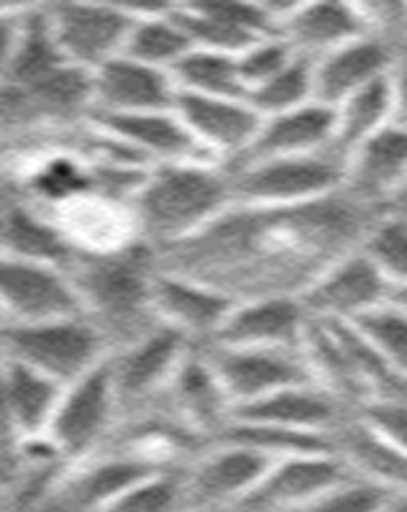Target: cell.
Masks as SVG:
<instances>
[{"instance_id":"3957f363","label":"cell","mask_w":407,"mask_h":512,"mask_svg":"<svg viewBox=\"0 0 407 512\" xmlns=\"http://www.w3.org/2000/svg\"><path fill=\"white\" fill-rule=\"evenodd\" d=\"M139 241L154 251L182 244L233 208L231 180L221 164H154L134 192Z\"/></svg>"},{"instance_id":"d6a6232c","label":"cell","mask_w":407,"mask_h":512,"mask_svg":"<svg viewBox=\"0 0 407 512\" xmlns=\"http://www.w3.org/2000/svg\"><path fill=\"white\" fill-rule=\"evenodd\" d=\"M210 441L249 448L254 454H262L272 461L303 454H333L331 438L328 436L287 431V428H277V425L244 423V420H228Z\"/></svg>"},{"instance_id":"f35d334b","label":"cell","mask_w":407,"mask_h":512,"mask_svg":"<svg viewBox=\"0 0 407 512\" xmlns=\"http://www.w3.org/2000/svg\"><path fill=\"white\" fill-rule=\"evenodd\" d=\"M295 52L290 49L287 41L280 36H269V39L254 41L251 47L244 52L236 54V70H239L241 85H244L246 95L254 88H259L262 82L274 77L280 70H285L287 64L292 62Z\"/></svg>"},{"instance_id":"60d3db41","label":"cell","mask_w":407,"mask_h":512,"mask_svg":"<svg viewBox=\"0 0 407 512\" xmlns=\"http://www.w3.org/2000/svg\"><path fill=\"white\" fill-rule=\"evenodd\" d=\"M26 6H8L0 3V85L6 82L8 70H11L13 49H16L18 26H21V13Z\"/></svg>"},{"instance_id":"d6986e66","label":"cell","mask_w":407,"mask_h":512,"mask_svg":"<svg viewBox=\"0 0 407 512\" xmlns=\"http://www.w3.org/2000/svg\"><path fill=\"white\" fill-rule=\"evenodd\" d=\"M395 67L397 52L392 39L384 34L359 36L313 59V103L338 108L356 90L367 88L369 82L392 75Z\"/></svg>"},{"instance_id":"bcb514c9","label":"cell","mask_w":407,"mask_h":512,"mask_svg":"<svg viewBox=\"0 0 407 512\" xmlns=\"http://www.w3.org/2000/svg\"><path fill=\"white\" fill-rule=\"evenodd\" d=\"M195 512H254L244 505H231V507H210V510H195Z\"/></svg>"},{"instance_id":"836d02e7","label":"cell","mask_w":407,"mask_h":512,"mask_svg":"<svg viewBox=\"0 0 407 512\" xmlns=\"http://www.w3.org/2000/svg\"><path fill=\"white\" fill-rule=\"evenodd\" d=\"M169 77L180 93L205 95V98L246 100V90L241 85L236 57L231 54L190 49L180 62L169 70Z\"/></svg>"},{"instance_id":"e0dca14e","label":"cell","mask_w":407,"mask_h":512,"mask_svg":"<svg viewBox=\"0 0 407 512\" xmlns=\"http://www.w3.org/2000/svg\"><path fill=\"white\" fill-rule=\"evenodd\" d=\"M167 466L175 464H162L152 456L128 451V448H118L111 454H95L80 464H72V472L59 484L57 497L72 512H100L126 495L128 489Z\"/></svg>"},{"instance_id":"30bf717a","label":"cell","mask_w":407,"mask_h":512,"mask_svg":"<svg viewBox=\"0 0 407 512\" xmlns=\"http://www.w3.org/2000/svg\"><path fill=\"white\" fill-rule=\"evenodd\" d=\"M0 315L3 323H44L85 313L64 269L0 254Z\"/></svg>"},{"instance_id":"d4e9b609","label":"cell","mask_w":407,"mask_h":512,"mask_svg":"<svg viewBox=\"0 0 407 512\" xmlns=\"http://www.w3.org/2000/svg\"><path fill=\"white\" fill-rule=\"evenodd\" d=\"M159 397L169 402L172 418L208 441L221 431L231 415V402L200 346L187 351Z\"/></svg>"},{"instance_id":"4316f807","label":"cell","mask_w":407,"mask_h":512,"mask_svg":"<svg viewBox=\"0 0 407 512\" xmlns=\"http://www.w3.org/2000/svg\"><path fill=\"white\" fill-rule=\"evenodd\" d=\"M75 251V241L67 236V231L59 223H54L36 205L26 203L18 195H11L3 233H0V254L67 269Z\"/></svg>"},{"instance_id":"9a60e30c","label":"cell","mask_w":407,"mask_h":512,"mask_svg":"<svg viewBox=\"0 0 407 512\" xmlns=\"http://www.w3.org/2000/svg\"><path fill=\"white\" fill-rule=\"evenodd\" d=\"M172 113L180 118L195 144L221 167L239 157L262 126V116L246 100L205 98L180 90Z\"/></svg>"},{"instance_id":"484cf974","label":"cell","mask_w":407,"mask_h":512,"mask_svg":"<svg viewBox=\"0 0 407 512\" xmlns=\"http://www.w3.org/2000/svg\"><path fill=\"white\" fill-rule=\"evenodd\" d=\"M372 34L359 3H295L277 26V36L300 57L318 59L331 49Z\"/></svg>"},{"instance_id":"f1b7e54d","label":"cell","mask_w":407,"mask_h":512,"mask_svg":"<svg viewBox=\"0 0 407 512\" xmlns=\"http://www.w3.org/2000/svg\"><path fill=\"white\" fill-rule=\"evenodd\" d=\"M331 446L356 479L405 492V448L369 431L354 413L331 433Z\"/></svg>"},{"instance_id":"603a6c76","label":"cell","mask_w":407,"mask_h":512,"mask_svg":"<svg viewBox=\"0 0 407 512\" xmlns=\"http://www.w3.org/2000/svg\"><path fill=\"white\" fill-rule=\"evenodd\" d=\"M88 123L103 131L105 136L134 149L149 164H216L195 144V139L187 134V128L172 111L126 113V116L90 113Z\"/></svg>"},{"instance_id":"f546056e","label":"cell","mask_w":407,"mask_h":512,"mask_svg":"<svg viewBox=\"0 0 407 512\" xmlns=\"http://www.w3.org/2000/svg\"><path fill=\"white\" fill-rule=\"evenodd\" d=\"M0 364H3V382H6L8 413H11V425L16 433V446L44 438L64 387L16 361L0 359Z\"/></svg>"},{"instance_id":"8992f818","label":"cell","mask_w":407,"mask_h":512,"mask_svg":"<svg viewBox=\"0 0 407 512\" xmlns=\"http://www.w3.org/2000/svg\"><path fill=\"white\" fill-rule=\"evenodd\" d=\"M118 415L108 359L62 390L44 441L67 464H80L98 454Z\"/></svg>"},{"instance_id":"4dcf8cb0","label":"cell","mask_w":407,"mask_h":512,"mask_svg":"<svg viewBox=\"0 0 407 512\" xmlns=\"http://www.w3.org/2000/svg\"><path fill=\"white\" fill-rule=\"evenodd\" d=\"M131 11H134V24L121 54L134 62L169 72L192 49L190 39L177 26L167 6H131Z\"/></svg>"},{"instance_id":"7dc6e473","label":"cell","mask_w":407,"mask_h":512,"mask_svg":"<svg viewBox=\"0 0 407 512\" xmlns=\"http://www.w3.org/2000/svg\"><path fill=\"white\" fill-rule=\"evenodd\" d=\"M0 326H3V315H0Z\"/></svg>"},{"instance_id":"7bdbcfd3","label":"cell","mask_w":407,"mask_h":512,"mask_svg":"<svg viewBox=\"0 0 407 512\" xmlns=\"http://www.w3.org/2000/svg\"><path fill=\"white\" fill-rule=\"evenodd\" d=\"M16 459H13V451L8 454V451H0V495L6 492L8 487L13 484V479H16Z\"/></svg>"},{"instance_id":"ab89813d","label":"cell","mask_w":407,"mask_h":512,"mask_svg":"<svg viewBox=\"0 0 407 512\" xmlns=\"http://www.w3.org/2000/svg\"><path fill=\"white\" fill-rule=\"evenodd\" d=\"M351 413L367 425L369 431L382 436L384 441L395 443L397 448H405L407 413L402 397H372V400L356 405Z\"/></svg>"},{"instance_id":"ffe728a7","label":"cell","mask_w":407,"mask_h":512,"mask_svg":"<svg viewBox=\"0 0 407 512\" xmlns=\"http://www.w3.org/2000/svg\"><path fill=\"white\" fill-rule=\"evenodd\" d=\"M175 95L177 88L167 70H157V67L118 54L93 70V111L90 113L126 116V113L172 111Z\"/></svg>"},{"instance_id":"8fae6325","label":"cell","mask_w":407,"mask_h":512,"mask_svg":"<svg viewBox=\"0 0 407 512\" xmlns=\"http://www.w3.org/2000/svg\"><path fill=\"white\" fill-rule=\"evenodd\" d=\"M200 349L216 372L231 402V410L277 390H285V387L313 382L300 351L231 349V346L216 344H205Z\"/></svg>"},{"instance_id":"7a4b0ae2","label":"cell","mask_w":407,"mask_h":512,"mask_svg":"<svg viewBox=\"0 0 407 512\" xmlns=\"http://www.w3.org/2000/svg\"><path fill=\"white\" fill-rule=\"evenodd\" d=\"M157 269V251L144 241L111 249L77 246L70 267L64 269L80 297L82 313L98 328L111 354L159 326L152 310Z\"/></svg>"},{"instance_id":"44dd1931","label":"cell","mask_w":407,"mask_h":512,"mask_svg":"<svg viewBox=\"0 0 407 512\" xmlns=\"http://www.w3.org/2000/svg\"><path fill=\"white\" fill-rule=\"evenodd\" d=\"M336 113L326 105L308 103L295 111L262 118V126L239 157L226 164V172L249 167L269 159L305 157V154L331 152Z\"/></svg>"},{"instance_id":"ba28073f","label":"cell","mask_w":407,"mask_h":512,"mask_svg":"<svg viewBox=\"0 0 407 512\" xmlns=\"http://www.w3.org/2000/svg\"><path fill=\"white\" fill-rule=\"evenodd\" d=\"M44 11L62 57L88 72L98 70L100 64L123 52L126 36L134 24L131 6L52 3L44 6Z\"/></svg>"},{"instance_id":"52a82bcc","label":"cell","mask_w":407,"mask_h":512,"mask_svg":"<svg viewBox=\"0 0 407 512\" xmlns=\"http://www.w3.org/2000/svg\"><path fill=\"white\" fill-rule=\"evenodd\" d=\"M305 313L315 320H349L384 303H405V285L387 280L359 249L320 272L300 295Z\"/></svg>"},{"instance_id":"7c38bea8","label":"cell","mask_w":407,"mask_h":512,"mask_svg":"<svg viewBox=\"0 0 407 512\" xmlns=\"http://www.w3.org/2000/svg\"><path fill=\"white\" fill-rule=\"evenodd\" d=\"M272 459L231 443H213L182 469L187 512L241 505L267 474Z\"/></svg>"},{"instance_id":"6da1fadb","label":"cell","mask_w":407,"mask_h":512,"mask_svg":"<svg viewBox=\"0 0 407 512\" xmlns=\"http://www.w3.org/2000/svg\"><path fill=\"white\" fill-rule=\"evenodd\" d=\"M379 213L344 190L290 208L233 205L187 241L157 251V267L216 287L236 303L300 297L320 272L359 249Z\"/></svg>"},{"instance_id":"f6af8a7d","label":"cell","mask_w":407,"mask_h":512,"mask_svg":"<svg viewBox=\"0 0 407 512\" xmlns=\"http://www.w3.org/2000/svg\"><path fill=\"white\" fill-rule=\"evenodd\" d=\"M8 200H11V192L0 187V233H3V221H6V208Z\"/></svg>"},{"instance_id":"ac0fdd59","label":"cell","mask_w":407,"mask_h":512,"mask_svg":"<svg viewBox=\"0 0 407 512\" xmlns=\"http://www.w3.org/2000/svg\"><path fill=\"white\" fill-rule=\"evenodd\" d=\"M236 300L205 282L157 269L152 282V310L162 326L175 328L195 346L210 344Z\"/></svg>"},{"instance_id":"cb8c5ba5","label":"cell","mask_w":407,"mask_h":512,"mask_svg":"<svg viewBox=\"0 0 407 512\" xmlns=\"http://www.w3.org/2000/svg\"><path fill=\"white\" fill-rule=\"evenodd\" d=\"M351 415L344 402L336 400L318 384H297L285 387L272 395H264L254 402H246L233 408L228 420H244V423H262L287 428V431H303L328 436L336 431Z\"/></svg>"},{"instance_id":"e575fe53","label":"cell","mask_w":407,"mask_h":512,"mask_svg":"<svg viewBox=\"0 0 407 512\" xmlns=\"http://www.w3.org/2000/svg\"><path fill=\"white\" fill-rule=\"evenodd\" d=\"M246 103L262 118L313 103V59L295 54L285 70L251 90L246 95Z\"/></svg>"},{"instance_id":"5bb4252c","label":"cell","mask_w":407,"mask_h":512,"mask_svg":"<svg viewBox=\"0 0 407 512\" xmlns=\"http://www.w3.org/2000/svg\"><path fill=\"white\" fill-rule=\"evenodd\" d=\"M354 474L336 454H303L272 461L241 505L254 512H290L310 505Z\"/></svg>"},{"instance_id":"1f68e13d","label":"cell","mask_w":407,"mask_h":512,"mask_svg":"<svg viewBox=\"0 0 407 512\" xmlns=\"http://www.w3.org/2000/svg\"><path fill=\"white\" fill-rule=\"evenodd\" d=\"M24 190L29 198L26 203L59 205L77 203L95 192L93 167L85 159H75L70 154H49L36 167H31L24 177Z\"/></svg>"},{"instance_id":"5b68a950","label":"cell","mask_w":407,"mask_h":512,"mask_svg":"<svg viewBox=\"0 0 407 512\" xmlns=\"http://www.w3.org/2000/svg\"><path fill=\"white\" fill-rule=\"evenodd\" d=\"M226 175L231 180L233 203L256 208L315 203L344 190V162H338L331 152L269 159Z\"/></svg>"},{"instance_id":"b9f144b4","label":"cell","mask_w":407,"mask_h":512,"mask_svg":"<svg viewBox=\"0 0 407 512\" xmlns=\"http://www.w3.org/2000/svg\"><path fill=\"white\" fill-rule=\"evenodd\" d=\"M0 451H16V433L11 425V413H8L6 400V382H3V364H0Z\"/></svg>"},{"instance_id":"83f0119b","label":"cell","mask_w":407,"mask_h":512,"mask_svg":"<svg viewBox=\"0 0 407 512\" xmlns=\"http://www.w3.org/2000/svg\"><path fill=\"white\" fill-rule=\"evenodd\" d=\"M397 103H400L397 75L392 72V75L369 82L367 88L356 90L338 108H333L336 113V128H333L331 141L333 157L344 162L346 167V159L354 149H359L382 128L397 123Z\"/></svg>"},{"instance_id":"2e32d148","label":"cell","mask_w":407,"mask_h":512,"mask_svg":"<svg viewBox=\"0 0 407 512\" xmlns=\"http://www.w3.org/2000/svg\"><path fill=\"white\" fill-rule=\"evenodd\" d=\"M167 8L192 49L236 57L254 41L277 36L264 3H185Z\"/></svg>"},{"instance_id":"7402d4cb","label":"cell","mask_w":407,"mask_h":512,"mask_svg":"<svg viewBox=\"0 0 407 512\" xmlns=\"http://www.w3.org/2000/svg\"><path fill=\"white\" fill-rule=\"evenodd\" d=\"M407 164V139L400 121L382 128L349 154L344 167V192L369 208H395Z\"/></svg>"},{"instance_id":"8d00e7d4","label":"cell","mask_w":407,"mask_h":512,"mask_svg":"<svg viewBox=\"0 0 407 512\" xmlns=\"http://www.w3.org/2000/svg\"><path fill=\"white\" fill-rule=\"evenodd\" d=\"M359 333L392 369L405 374L407 369V313L405 303H384L349 320Z\"/></svg>"},{"instance_id":"9c48e42d","label":"cell","mask_w":407,"mask_h":512,"mask_svg":"<svg viewBox=\"0 0 407 512\" xmlns=\"http://www.w3.org/2000/svg\"><path fill=\"white\" fill-rule=\"evenodd\" d=\"M192 346L195 344L180 331L159 323L149 333L136 338L134 344L108 354L118 410L144 408L154 397L162 395L169 377L175 374Z\"/></svg>"},{"instance_id":"4fadbf2b","label":"cell","mask_w":407,"mask_h":512,"mask_svg":"<svg viewBox=\"0 0 407 512\" xmlns=\"http://www.w3.org/2000/svg\"><path fill=\"white\" fill-rule=\"evenodd\" d=\"M310 315L300 297L269 295L239 300L210 344L231 349L300 351Z\"/></svg>"},{"instance_id":"277c9868","label":"cell","mask_w":407,"mask_h":512,"mask_svg":"<svg viewBox=\"0 0 407 512\" xmlns=\"http://www.w3.org/2000/svg\"><path fill=\"white\" fill-rule=\"evenodd\" d=\"M108 354L105 338L85 315L0 326V359L24 364L62 387L98 367Z\"/></svg>"},{"instance_id":"d590c367","label":"cell","mask_w":407,"mask_h":512,"mask_svg":"<svg viewBox=\"0 0 407 512\" xmlns=\"http://www.w3.org/2000/svg\"><path fill=\"white\" fill-rule=\"evenodd\" d=\"M359 251L395 285L407 280V223L400 208L382 210L367 228Z\"/></svg>"},{"instance_id":"74e56055","label":"cell","mask_w":407,"mask_h":512,"mask_svg":"<svg viewBox=\"0 0 407 512\" xmlns=\"http://www.w3.org/2000/svg\"><path fill=\"white\" fill-rule=\"evenodd\" d=\"M100 512H187L182 469L167 466L128 489L126 495Z\"/></svg>"},{"instance_id":"ee69618b","label":"cell","mask_w":407,"mask_h":512,"mask_svg":"<svg viewBox=\"0 0 407 512\" xmlns=\"http://www.w3.org/2000/svg\"><path fill=\"white\" fill-rule=\"evenodd\" d=\"M379 512H407L405 510V492H400V495L392 497V500L387 502V505H384Z\"/></svg>"}]
</instances>
